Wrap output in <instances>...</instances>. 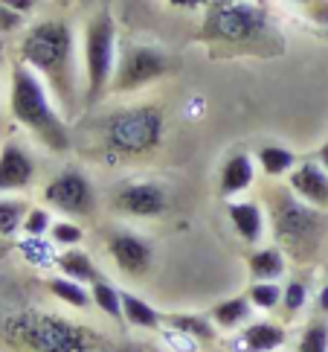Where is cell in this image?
Here are the masks:
<instances>
[{"label":"cell","instance_id":"cell-1","mask_svg":"<svg viewBox=\"0 0 328 352\" xmlns=\"http://www.w3.org/2000/svg\"><path fill=\"white\" fill-rule=\"evenodd\" d=\"M18 61L41 76L65 114H73L82 99V53L75 32L67 21L44 18L23 30L18 44Z\"/></svg>","mask_w":328,"mask_h":352},{"label":"cell","instance_id":"cell-2","mask_svg":"<svg viewBox=\"0 0 328 352\" xmlns=\"http://www.w3.org/2000/svg\"><path fill=\"white\" fill-rule=\"evenodd\" d=\"M9 114L38 146L53 155L70 152V125L49 85L23 61L9 70Z\"/></svg>","mask_w":328,"mask_h":352},{"label":"cell","instance_id":"cell-3","mask_svg":"<svg viewBox=\"0 0 328 352\" xmlns=\"http://www.w3.org/2000/svg\"><path fill=\"white\" fill-rule=\"evenodd\" d=\"M82 53V102L96 105L105 94H110V82L119 61V32L110 12H96L87 18L79 41Z\"/></svg>","mask_w":328,"mask_h":352},{"label":"cell","instance_id":"cell-4","mask_svg":"<svg viewBox=\"0 0 328 352\" xmlns=\"http://www.w3.org/2000/svg\"><path fill=\"white\" fill-rule=\"evenodd\" d=\"M270 18L259 0H209L200 35L212 44L250 47L268 38Z\"/></svg>","mask_w":328,"mask_h":352},{"label":"cell","instance_id":"cell-5","mask_svg":"<svg viewBox=\"0 0 328 352\" xmlns=\"http://www.w3.org/2000/svg\"><path fill=\"white\" fill-rule=\"evenodd\" d=\"M166 134V117L154 105H131L102 122V140L110 155L140 157L154 152Z\"/></svg>","mask_w":328,"mask_h":352},{"label":"cell","instance_id":"cell-6","mask_svg":"<svg viewBox=\"0 0 328 352\" xmlns=\"http://www.w3.org/2000/svg\"><path fill=\"white\" fill-rule=\"evenodd\" d=\"M172 58L166 50H160L154 44H128L119 53L117 73L110 82V94H137L143 87L160 82L163 76H169Z\"/></svg>","mask_w":328,"mask_h":352},{"label":"cell","instance_id":"cell-7","mask_svg":"<svg viewBox=\"0 0 328 352\" xmlns=\"http://www.w3.org/2000/svg\"><path fill=\"white\" fill-rule=\"evenodd\" d=\"M41 204H47L53 212H61L65 219H79L96 210V186L82 169H61L44 184Z\"/></svg>","mask_w":328,"mask_h":352},{"label":"cell","instance_id":"cell-8","mask_svg":"<svg viewBox=\"0 0 328 352\" xmlns=\"http://www.w3.org/2000/svg\"><path fill=\"white\" fill-rule=\"evenodd\" d=\"M9 335L21 338L32 352H82V335L75 326L44 318V314H23L9 320Z\"/></svg>","mask_w":328,"mask_h":352},{"label":"cell","instance_id":"cell-9","mask_svg":"<svg viewBox=\"0 0 328 352\" xmlns=\"http://www.w3.org/2000/svg\"><path fill=\"white\" fill-rule=\"evenodd\" d=\"M270 219H273V233L276 239H282L288 248L314 242V236L323 228V216L317 207L299 201L291 190H285L282 195L273 198L270 204Z\"/></svg>","mask_w":328,"mask_h":352},{"label":"cell","instance_id":"cell-10","mask_svg":"<svg viewBox=\"0 0 328 352\" xmlns=\"http://www.w3.org/2000/svg\"><path fill=\"white\" fill-rule=\"evenodd\" d=\"M113 210L128 219H160L169 210V192L166 186L157 181H125L117 192H113Z\"/></svg>","mask_w":328,"mask_h":352},{"label":"cell","instance_id":"cell-11","mask_svg":"<svg viewBox=\"0 0 328 352\" xmlns=\"http://www.w3.org/2000/svg\"><path fill=\"white\" fill-rule=\"evenodd\" d=\"M105 250L110 262L125 276H143L148 274L151 262H154V248L143 233L134 230H110L105 236Z\"/></svg>","mask_w":328,"mask_h":352},{"label":"cell","instance_id":"cell-12","mask_svg":"<svg viewBox=\"0 0 328 352\" xmlns=\"http://www.w3.org/2000/svg\"><path fill=\"white\" fill-rule=\"evenodd\" d=\"M38 163L32 152L18 140H6L0 146V195L23 192L35 184Z\"/></svg>","mask_w":328,"mask_h":352},{"label":"cell","instance_id":"cell-13","mask_svg":"<svg viewBox=\"0 0 328 352\" xmlns=\"http://www.w3.org/2000/svg\"><path fill=\"white\" fill-rule=\"evenodd\" d=\"M288 190H291L299 201L325 210L328 207V169L320 166L317 160H299L296 169L288 175Z\"/></svg>","mask_w":328,"mask_h":352},{"label":"cell","instance_id":"cell-14","mask_svg":"<svg viewBox=\"0 0 328 352\" xmlns=\"http://www.w3.org/2000/svg\"><path fill=\"white\" fill-rule=\"evenodd\" d=\"M256 155H250L247 148H235L224 157L221 163V175H218V190L226 201H233L238 195H244L250 186L256 184Z\"/></svg>","mask_w":328,"mask_h":352},{"label":"cell","instance_id":"cell-15","mask_svg":"<svg viewBox=\"0 0 328 352\" xmlns=\"http://www.w3.org/2000/svg\"><path fill=\"white\" fill-rule=\"evenodd\" d=\"M226 219H230L233 230L238 233V239L247 245H261L264 233H268V210H264L259 201L250 198H233L226 201Z\"/></svg>","mask_w":328,"mask_h":352},{"label":"cell","instance_id":"cell-16","mask_svg":"<svg viewBox=\"0 0 328 352\" xmlns=\"http://www.w3.org/2000/svg\"><path fill=\"white\" fill-rule=\"evenodd\" d=\"M235 344L242 352H279L288 344V329L276 320H250L238 329Z\"/></svg>","mask_w":328,"mask_h":352},{"label":"cell","instance_id":"cell-17","mask_svg":"<svg viewBox=\"0 0 328 352\" xmlns=\"http://www.w3.org/2000/svg\"><path fill=\"white\" fill-rule=\"evenodd\" d=\"M253 311L256 309H253V303H250L247 294H235V297L218 300V303L209 309V318L221 332H238L253 320Z\"/></svg>","mask_w":328,"mask_h":352},{"label":"cell","instance_id":"cell-18","mask_svg":"<svg viewBox=\"0 0 328 352\" xmlns=\"http://www.w3.org/2000/svg\"><path fill=\"white\" fill-rule=\"evenodd\" d=\"M163 326H169L174 335L192 338V341H215L218 338V326L212 323L209 314H192V311H180V314H163Z\"/></svg>","mask_w":328,"mask_h":352},{"label":"cell","instance_id":"cell-19","mask_svg":"<svg viewBox=\"0 0 328 352\" xmlns=\"http://www.w3.org/2000/svg\"><path fill=\"white\" fill-rule=\"evenodd\" d=\"M256 163H259V172L264 178L279 181V178H288V175L296 169L299 157H296L294 148H288L282 143H264L256 152Z\"/></svg>","mask_w":328,"mask_h":352},{"label":"cell","instance_id":"cell-20","mask_svg":"<svg viewBox=\"0 0 328 352\" xmlns=\"http://www.w3.org/2000/svg\"><path fill=\"white\" fill-rule=\"evenodd\" d=\"M247 271L250 280H268V283H279L288 274V256L282 248H256L247 256Z\"/></svg>","mask_w":328,"mask_h":352},{"label":"cell","instance_id":"cell-21","mask_svg":"<svg viewBox=\"0 0 328 352\" xmlns=\"http://www.w3.org/2000/svg\"><path fill=\"white\" fill-rule=\"evenodd\" d=\"M122 320L134 326V329H160L163 314L148 303V300L137 297L131 292H122Z\"/></svg>","mask_w":328,"mask_h":352},{"label":"cell","instance_id":"cell-22","mask_svg":"<svg viewBox=\"0 0 328 352\" xmlns=\"http://www.w3.org/2000/svg\"><path fill=\"white\" fill-rule=\"evenodd\" d=\"M56 268H58V274L70 276V280H79V283H84V285H91L96 276H99V271H96V265H93V256L84 254L82 248H67V250H61L58 259H56Z\"/></svg>","mask_w":328,"mask_h":352},{"label":"cell","instance_id":"cell-23","mask_svg":"<svg viewBox=\"0 0 328 352\" xmlns=\"http://www.w3.org/2000/svg\"><path fill=\"white\" fill-rule=\"evenodd\" d=\"M47 288H49V294H53L58 303H65L70 309H87L93 303L91 300V285H84L79 280H70V276H65V274L49 276Z\"/></svg>","mask_w":328,"mask_h":352},{"label":"cell","instance_id":"cell-24","mask_svg":"<svg viewBox=\"0 0 328 352\" xmlns=\"http://www.w3.org/2000/svg\"><path fill=\"white\" fill-rule=\"evenodd\" d=\"M91 300L102 314H108V318H113V320H122V292L110 280L96 276V280L91 283Z\"/></svg>","mask_w":328,"mask_h":352},{"label":"cell","instance_id":"cell-25","mask_svg":"<svg viewBox=\"0 0 328 352\" xmlns=\"http://www.w3.org/2000/svg\"><path fill=\"white\" fill-rule=\"evenodd\" d=\"M30 204L12 195H0V239H12L21 233L23 216H27Z\"/></svg>","mask_w":328,"mask_h":352},{"label":"cell","instance_id":"cell-26","mask_svg":"<svg viewBox=\"0 0 328 352\" xmlns=\"http://www.w3.org/2000/svg\"><path fill=\"white\" fill-rule=\"evenodd\" d=\"M21 254L30 265H38V268H49L56 265V245L49 242V236H23L21 239Z\"/></svg>","mask_w":328,"mask_h":352},{"label":"cell","instance_id":"cell-27","mask_svg":"<svg viewBox=\"0 0 328 352\" xmlns=\"http://www.w3.org/2000/svg\"><path fill=\"white\" fill-rule=\"evenodd\" d=\"M296 352H328V318H311L296 338Z\"/></svg>","mask_w":328,"mask_h":352},{"label":"cell","instance_id":"cell-28","mask_svg":"<svg viewBox=\"0 0 328 352\" xmlns=\"http://www.w3.org/2000/svg\"><path fill=\"white\" fill-rule=\"evenodd\" d=\"M247 297H250V303H253L256 311H273V309L282 306V285L268 283V280H250Z\"/></svg>","mask_w":328,"mask_h":352},{"label":"cell","instance_id":"cell-29","mask_svg":"<svg viewBox=\"0 0 328 352\" xmlns=\"http://www.w3.org/2000/svg\"><path fill=\"white\" fill-rule=\"evenodd\" d=\"M49 242H53L58 250H67V248H82L84 242V230L75 219H56L53 221V230H49Z\"/></svg>","mask_w":328,"mask_h":352},{"label":"cell","instance_id":"cell-30","mask_svg":"<svg viewBox=\"0 0 328 352\" xmlns=\"http://www.w3.org/2000/svg\"><path fill=\"white\" fill-rule=\"evenodd\" d=\"M53 210H49L47 204H32L27 210V216H23V224H21V233L23 236H49V230H53Z\"/></svg>","mask_w":328,"mask_h":352},{"label":"cell","instance_id":"cell-31","mask_svg":"<svg viewBox=\"0 0 328 352\" xmlns=\"http://www.w3.org/2000/svg\"><path fill=\"white\" fill-rule=\"evenodd\" d=\"M308 300H311V288L305 280H288L282 285V309H285V314H291V318L308 306Z\"/></svg>","mask_w":328,"mask_h":352},{"label":"cell","instance_id":"cell-32","mask_svg":"<svg viewBox=\"0 0 328 352\" xmlns=\"http://www.w3.org/2000/svg\"><path fill=\"white\" fill-rule=\"evenodd\" d=\"M23 30H27V15L9 9L6 3H0V38H3V35H18Z\"/></svg>","mask_w":328,"mask_h":352},{"label":"cell","instance_id":"cell-33","mask_svg":"<svg viewBox=\"0 0 328 352\" xmlns=\"http://www.w3.org/2000/svg\"><path fill=\"white\" fill-rule=\"evenodd\" d=\"M166 3L178 12H200L209 6V0H166Z\"/></svg>","mask_w":328,"mask_h":352},{"label":"cell","instance_id":"cell-34","mask_svg":"<svg viewBox=\"0 0 328 352\" xmlns=\"http://www.w3.org/2000/svg\"><path fill=\"white\" fill-rule=\"evenodd\" d=\"M0 3H6L9 9L21 12V15H32L35 6H38V0H0Z\"/></svg>","mask_w":328,"mask_h":352},{"label":"cell","instance_id":"cell-35","mask_svg":"<svg viewBox=\"0 0 328 352\" xmlns=\"http://www.w3.org/2000/svg\"><path fill=\"white\" fill-rule=\"evenodd\" d=\"M314 303H317V311L323 314V318H328V283L320 285V292H317V297H314Z\"/></svg>","mask_w":328,"mask_h":352},{"label":"cell","instance_id":"cell-36","mask_svg":"<svg viewBox=\"0 0 328 352\" xmlns=\"http://www.w3.org/2000/svg\"><path fill=\"white\" fill-rule=\"evenodd\" d=\"M314 160H317L320 166H325V169H328V137H325V140L320 143L317 152H314Z\"/></svg>","mask_w":328,"mask_h":352},{"label":"cell","instance_id":"cell-37","mask_svg":"<svg viewBox=\"0 0 328 352\" xmlns=\"http://www.w3.org/2000/svg\"><path fill=\"white\" fill-rule=\"evenodd\" d=\"M288 3H294V6H305V9H311V6H317L320 0H288Z\"/></svg>","mask_w":328,"mask_h":352},{"label":"cell","instance_id":"cell-38","mask_svg":"<svg viewBox=\"0 0 328 352\" xmlns=\"http://www.w3.org/2000/svg\"><path fill=\"white\" fill-rule=\"evenodd\" d=\"M3 56H6V47H3V38H0V61H3Z\"/></svg>","mask_w":328,"mask_h":352}]
</instances>
